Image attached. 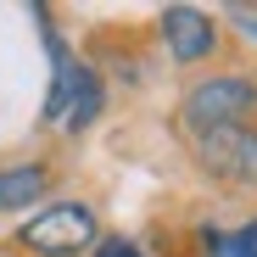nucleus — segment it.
Instances as JSON below:
<instances>
[{
	"label": "nucleus",
	"mask_w": 257,
	"mask_h": 257,
	"mask_svg": "<svg viewBox=\"0 0 257 257\" xmlns=\"http://www.w3.org/2000/svg\"><path fill=\"white\" fill-rule=\"evenodd\" d=\"M251 106H257L251 78H212V84H196L185 95V123L196 135H212V128H235Z\"/></svg>",
	"instance_id": "obj_1"
},
{
	"label": "nucleus",
	"mask_w": 257,
	"mask_h": 257,
	"mask_svg": "<svg viewBox=\"0 0 257 257\" xmlns=\"http://www.w3.org/2000/svg\"><path fill=\"white\" fill-rule=\"evenodd\" d=\"M95 240V212L90 207H51L23 229V246L39 257H78Z\"/></svg>",
	"instance_id": "obj_2"
},
{
	"label": "nucleus",
	"mask_w": 257,
	"mask_h": 257,
	"mask_svg": "<svg viewBox=\"0 0 257 257\" xmlns=\"http://www.w3.org/2000/svg\"><path fill=\"white\" fill-rule=\"evenodd\" d=\"M201 168L229 185H257V135L251 128H212L201 135Z\"/></svg>",
	"instance_id": "obj_3"
},
{
	"label": "nucleus",
	"mask_w": 257,
	"mask_h": 257,
	"mask_svg": "<svg viewBox=\"0 0 257 257\" xmlns=\"http://www.w3.org/2000/svg\"><path fill=\"white\" fill-rule=\"evenodd\" d=\"M162 34H168L174 62H201L212 51V17H201L196 6H168L162 12Z\"/></svg>",
	"instance_id": "obj_4"
},
{
	"label": "nucleus",
	"mask_w": 257,
	"mask_h": 257,
	"mask_svg": "<svg viewBox=\"0 0 257 257\" xmlns=\"http://www.w3.org/2000/svg\"><path fill=\"white\" fill-rule=\"evenodd\" d=\"M34 196H45V168H12V174H0V212L23 207Z\"/></svg>",
	"instance_id": "obj_5"
},
{
	"label": "nucleus",
	"mask_w": 257,
	"mask_h": 257,
	"mask_svg": "<svg viewBox=\"0 0 257 257\" xmlns=\"http://www.w3.org/2000/svg\"><path fill=\"white\" fill-rule=\"evenodd\" d=\"M95 112H101V84H95V73H90V67H78V78H73V95H67V112H62V117H67L73 128H84Z\"/></svg>",
	"instance_id": "obj_6"
},
{
	"label": "nucleus",
	"mask_w": 257,
	"mask_h": 257,
	"mask_svg": "<svg viewBox=\"0 0 257 257\" xmlns=\"http://www.w3.org/2000/svg\"><path fill=\"white\" fill-rule=\"evenodd\" d=\"M229 251L235 257H257V224H246L240 235H229Z\"/></svg>",
	"instance_id": "obj_7"
},
{
	"label": "nucleus",
	"mask_w": 257,
	"mask_h": 257,
	"mask_svg": "<svg viewBox=\"0 0 257 257\" xmlns=\"http://www.w3.org/2000/svg\"><path fill=\"white\" fill-rule=\"evenodd\" d=\"M229 17H235L240 34H257V6H229Z\"/></svg>",
	"instance_id": "obj_8"
},
{
	"label": "nucleus",
	"mask_w": 257,
	"mask_h": 257,
	"mask_svg": "<svg viewBox=\"0 0 257 257\" xmlns=\"http://www.w3.org/2000/svg\"><path fill=\"white\" fill-rule=\"evenodd\" d=\"M95 257H140L135 246H128V240H101V251Z\"/></svg>",
	"instance_id": "obj_9"
}]
</instances>
